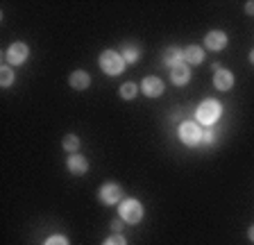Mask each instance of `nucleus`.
Wrapping results in <instances>:
<instances>
[{
    "mask_svg": "<svg viewBox=\"0 0 254 245\" xmlns=\"http://www.w3.org/2000/svg\"><path fill=\"white\" fill-rule=\"evenodd\" d=\"M98 64H100L102 73H107V75H121L127 66L123 55L116 53V50H105V53L100 55V61H98Z\"/></svg>",
    "mask_w": 254,
    "mask_h": 245,
    "instance_id": "nucleus-1",
    "label": "nucleus"
},
{
    "mask_svg": "<svg viewBox=\"0 0 254 245\" xmlns=\"http://www.w3.org/2000/svg\"><path fill=\"white\" fill-rule=\"evenodd\" d=\"M220 114H222L220 102H216V100H204L200 107H197L195 118H197V122H202V125H213V122L220 118Z\"/></svg>",
    "mask_w": 254,
    "mask_h": 245,
    "instance_id": "nucleus-2",
    "label": "nucleus"
},
{
    "mask_svg": "<svg viewBox=\"0 0 254 245\" xmlns=\"http://www.w3.org/2000/svg\"><path fill=\"white\" fill-rule=\"evenodd\" d=\"M118 218H123L125 223H129V225L141 223V218H143L141 202H138V200H134V197H129V200H123L121 209H118Z\"/></svg>",
    "mask_w": 254,
    "mask_h": 245,
    "instance_id": "nucleus-3",
    "label": "nucleus"
},
{
    "mask_svg": "<svg viewBox=\"0 0 254 245\" xmlns=\"http://www.w3.org/2000/svg\"><path fill=\"white\" fill-rule=\"evenodd\" d=\"M180 139L186 145H200L202 143V129L197 122H182L180 125Z\"/></svg>",
    "mask_w": 254,
    "mask_h": 245,
    "instance_id": "nucleus-4",
    "label": "nucleus"
},
{
    "mask_svg": "<svg viewBox=\"0 0 254 245\" xmlns=\"http://www.w3.org/2000/svg\"><path fill=\"white\" fill-rule=\"evenodd\" d=\"M27 55H30V48H27L23 41L11 43L9 50H7V61H9L11 66H21L23 61L27 59Z\"/></svg>",
    "mask_w": 254,
    "mask_h": 245,
    "instance_id": "nucleus-5",
    "label": "nucleus"
},
{
    "mask_svg": "<svg viewBox=\"0 0 254 245\" xmlns=\"http://www.w3.org/2000/svg\"><path fill=\"white\" fill-rule=\"evenodd\" d=\"M100 200L105 204H116V202H123V188L118 184H105L100 188Z\"/></svg>",
    "mask_w": 254,
    "mask_h": 245,
    "instance_id": "nucleus-6",
    "label": "nucleus"
},
{
    "mask_svg": "<svg viewBox=\"0 0 254 245\" xmlns=\"http://www.w3.org/2000/svg\"><path fill=\"white\" fill-rule=\"evenodd\" d=\"M141 91L145 93L148 98H159L161 93H164V82L159 80V77H145L143 80V84H141Z\"/></svg>",
    "mask_w": 254,
    "mask_h": 245,
    "instance_id": "nucleus-7",
    "label": "nucleus"
},
{
    "mask_svg": "<svg viewBox=\"0 0 254 245\" xmlns=\"http://www.w3.org/2000/svg\"><path fill=\"white\" fill-rule=\"evenodd\" d=\"M170 80L175 82L177 86H184V84H189V80H190V68H189V64H177V66H173L170 68Z\"/></svg>",
    "mask_w": 254,
    "mask_h": 245,
    "instance_id": "nucleus-8",
    "label": "nucleus"
},
{
    "mask_svg": "<svg viewBox=\"0 0 254 245\" xmlns=\"http://www.w3.org/2000/svg\"><path fill=\"white\" fill-rule=\"evenodd\" d=\"M213 86H216V89H220V91H229V89H232V86H234L232 70H225V68L216 70V73H213Z\"/></svg>",
    "mask_w": 254,
    "mask_h": 245,
    "instance_id": "nucleus-9",
    "label": "nucleus"
},
{
    "mask_svg": "<svg viewBox=\"0 0 254 245\" xmlns=\"http://www.w3.org/2000/svg\"><path fill=\"white\" fill-rule=\"evenodd\" d=\"M204 46H206L209 50H222L225 46H227V34L220 32V30H213V32L206 34Z\"/></svg>",
    "mask_w": 254,
    "mask_h": 245,
    "instance_id": "nucleus-10",
    "label": "nucleus"
},
{
    "mask_svg": "<svg viewBox=\"0 0 254 245\" xmlns=\"http://www.w3.org/2000/svg\"><path fill=\"white\" fill-rule=\"evenodd\" d=\"M66 164H68V171L73 173V175H84V173L89 171V161H86L82 155H77V152L70 155Z\"/></svg>",
    "mask_w": 254,
    "mask_h": 245,
    "instance_id": "nucleus-11",
    "label": "nucleus"
},
{
    "mask_svg": "<svg viewBox=\"0 0 254 245\" xmlns=\"http://www.w3.org/2000/svg\"><path fill=\"white\" fill-rule=\"evenodd\" d=\"M68 84L73 86V89H86V86L91 84V77H89V73L86 70H75V73H70V77H68Z\"/></svg>",
    "mask_w": 254,
    "mask_h": 245,
    "instance_id": "nucleus-12",
    "label": "nucleus"
},
{
    "mask_svg": "<svg viewBox=\"0 0 254 245\" xmlns=\"http://www.w3.org/2000/svg\"><path fill=\"white\" fill-rule=\"evenodd\" d=\"M184 59L189 64H202V61H204V50H202L200 46H189V48L184 50Z\"/></svg>",
    "mask_w": 254,
    "mask_h": 245,
    "instance_id": "nucleus-13",
    "label": "nucleus"
},
{
    "mask_svg": "<svg viewBox=\"0 0 254 245\" xmlns=\"http://www.w3.org/2000/svg\"><path fill=\"white\" fill-rule=\"evenodd\" d=\"M164 61L166 64L170 66V68H173V66H177V64H182V61H184V50H180V48H168L164 53Z\"/></svg>",
    "mask_w": 254,
    "mask_h": 245,
    "instance_id": "nucleus-14",
    "label": "nucleus"
},
{
    "mask_svg": "<svg viewBox=\"0 0 254 245\" xmlns=\"http://www.w3.org/2000/svg\"><path fill=\"white\" fill-rule=\"evenodd\" d=\"M138 57H141L138 46H125V50H123V59H125V64H136Z\"/></svg>",
    "mask_w": 254,
    "mask_h": 245,
    "instance_id": "nucleus-15",
    "label": "nucleus"
},
{
    "mask_svg": "<svg viewBox=\"0 0 254 245\" xmlns=\"http://www.w3.org/2000/svg\"><path fill=\"white\" fill-rule=\"evenodd\" d=\"M136 93H138V89H136V84H134V82H125V84L121 86V98H123V100H134V98H136Z\"/></svg>",
    "mask_w": 254,
    "mask_h": 245,
    "instance_id": "nucleus-16",
    "label": "nucleus"
},
{
    "mask_svg": "<svg viewBox=\"0 0 254 245\" xmlns=\"http://www.w3.org/2000/svg\"><path fill=\"white\" fill-rule=\"evenodd\" d=\"M79 148V139L75 134H68V136H64V150H68L70 155H75Z\"/></svg>",
    "mask_w": 254,
    "mask_h": 245,
    "instance_id": "nucleus-17",
    "label": "nucleus"
},
{
    "mask_svg": "<svg viewBox=\"0 0 254 245\" xmlns=\"http://www.w3.org/2000/svg\"><path fill=\"white\" fill-rule=\"evenodd\" d=\"M11 82H14V70L9 66H2L0 68V84L7 89V86H11Z\"/></svg>",
    "mask_w": 254,
    "mask_h": 245,
    "instance_id": "nucleus-18",
    "label": "nucleus"
},
{
    "mask_svg": "<svg viewBox=\"0 0 254 245\" xmlns=\"http://www.w3.org/2000/svg\"><path fill=\"white\" fill-rule=\"evenodd\" d=\"M102 245H127V241H125V236L123 234H114V236H109Z\"/></svg>",
    "mask_w": 254,
    "mask_h": 245,
    "instance_id": "nucleus-19",
    "label": "nucleus"
},
{
    "mask_svg": "<svg viewBox=\"0 0 254 245\" xmlns=\"http://www.w3.org/2000/svg\"><path fill=\"white\" fill-rule=\"evenodd\" d=\"M43 245H68V241H66V236H50V239L46 241Z\"/></svg>",
    "mask_w": 254,
    "mask_h": 245,
    "instance_id": "nucleus-20",
    "label": "nucleus"
},
{
    "mask_svg": "<svg viewBox=\"0 0 254 245\" xmlns=\"http://www.w3.org/2000/svg\"><path fill=\"white\" fill-rule=\"evenodd\" d=\"M213 139H216L213 132H202V143H213Z\"/></svg>",
    "mask_w": 254,
    "mask_h": 245,
    "instance_id": "nucleus-21",
    "label": "nucleus"
},
{
    "mask_svg": "<svg viewBox=\"0 0 254 245\" xmlns=\"http://www.w3.org/2000/svg\"><path fill=\"white\" fill-rule=\"evenodd\" d=\"M123 223H125V220H123V218L114 220V223H111V229H114V232H116V234H121V229H123Z\"/></svg>",
    "mask_w": 254,
    "mask_h": 245,
    "instance_id": "nucleus-22",
    "label": "nucleus"
},
{
    "mask_svg": "<svg viewBox=\"0 0 254 245\" xmlns=\"http://www.w3.org/2000/svg\"><path fill=\"white\" fill-rule=\"evenodd\" d=\"M245 11H248V14H254V2H248V5H245Z\"/></svg>",
    "mask_w": 254,
    "mask_h": 245,
    "instance_id": "nucleus-23",
    "label": "nucleus"
},
{
    "mask_svg": "<svg viewBox=\"0 0 254 245\" xmlns=\"http://www.w3.org/2000/svg\"><path fill=\"white\" fill-rule=\"evenodd\" d=\"M248 236H250V241H252V243H254V225H252V227H250V232H248Z\"/></svg>",
    "mask_w": 254,
    "mask_h": 245,
    "instance_id": "nucleus-24",
    "label": "nucleus"
},
{
    "mask_svg": "<svg viewBox=\"0 0 254 245\" xmlns=\"http://www.w3.org/2000/svg\"><path fill=\"white\" fill-rule=\"evenodd\" d=\"M250 61H252V64H254V50H252V53H250Z\"/></svg>",
    "mask_w": 254,
    "mask_h": 245,
    "instance_id": "nucleus-25",
    "label": "nucleus"
}]
</instances>
